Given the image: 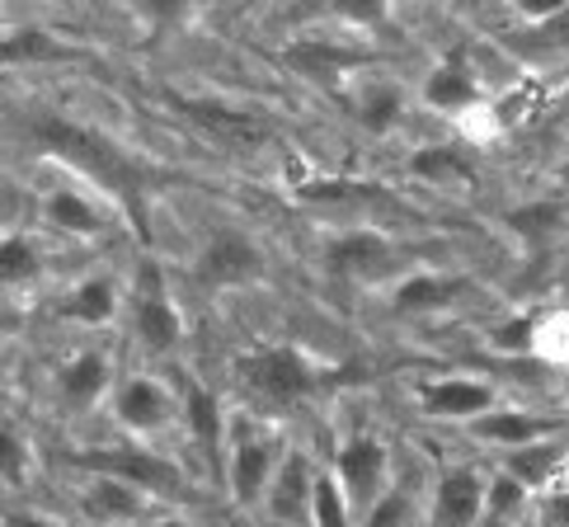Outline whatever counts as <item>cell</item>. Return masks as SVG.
I'll return each instance as SVG.
<instances>
[{"mask_svg":"<svg viewBox=\"0 0 569 527\" xmlns=\"http://www.w3.org/2000/svg\"><path fill=\"white\" fill-rule=\"evenodd\" d=\"M311 490H316V466L301 448H288L278 476L263 495V514L269 523H288V527H311Z\"/></svg>","mask_w":569,"mask_h":527,"instance_id":"cell-14","label":"cell"},{"mask_svg":"<svg viewBox=\"0 0 569 527\" xmlns=\"http://www.w3.org/2000/svg\"><path fill=\"white\" fill-rule=\"evenodd\" d=\"M179 415H184V424H189V438L198 443L202 453H217L221 448V438H227V415H221V400L202 387V381H193L189 372H179Z\"/></svg>","mask_w":569,"mask_h":527,"instance_id":"cell-20","label":"cell"},{"mask_svg":"<svg viewBox=\"0 0 569 527\" xmlns=\"http://www.w3.org/2000/svg\"><path fill=\"white\" fill-rule=\"evenodd\" d=\"M508 221V231H513L518 240H527V246H546V240L556 236V227L565 221V208L551 198H537V202H522V208L513 212H503Z\"/></svg>","mask_w":569,"mask_h":527,"instance_id":"cell-29","label":"cell"},{"mask_svg":"<svg viewBox=\"0 0 569 527\" xmlns=\"http://www.w3.org/2000/svg\"><path fill=\"white\" fill-rule=\"evenodd\" d=\"M466 434H471L476 443H485V448L518 453V448H532V443L569 434V424L560 415L522 410V405H499V410H490V415H480V419L466 424Z\"/></svg>","mask_w":569,"mask_h":527,"instance_id":"cell-10","label":"cell"},{"mask_svg":"<svg viewBox=\"0 0 569 527\" xmlns=\"http://www.w3.org/2000/svg\"><path fill=\"white\" fill-rule=\"evenodd\" d=\"M80 514H86L90 523L99 527H118V523H137V518H147L151 509V495H141L137 485L128 480H113V476H94L86 490H80Z\"/></svg>","mask_w":569,"mask_h":527,"instance_id":"cell-18","label":"cell"},{"mask_svg":"<svg viewBox=\"0 0 569 527\" xmlns=\"http://www.w3.org/2000/svg\"><path fill=\"white\" fill-rule=\"evenodd\" d=\"M132 335L137 344L147 354H174L179 349V339H184V320H179L174 311V301L166 292V278H160L151 264H147V274H141L137 282V301H132Z\"/></svg>","mask_w":569,"mask_h":527,"instance_id":"cell-11","label":"cell"},{"mask_svg":"<svg viewBox=\"0 0 569 527\" xmlns=\"http://www.w3.org/2000/svg\"><path fill=\"white\" fill-rule=\"evenodd\" d=\"M485 485H490V471H485V466H476V461H447L442 471L429 480L419 527H480Z\"/></svg>","mask_w":569,"mask_h":527,"instance_id":"cell-4","label":"cell"},{"mask_svg":"<svg viewBox=\"0 0 569 527\" xmlns=\"http://www.w3.org/2000/svg\"><path fill=\"white\" fill-rule=\"evenodd\" d=\"M282 457H288V448H282L278 434L240 429L231 438V448H227V485H231V499L240 504V509H254V504H263V495H269Z\"/></svg>","mask_w":569,"mask_h":527,"instance_id":"cell-8","label":"cell"},{"mask_svg":"<svg viewBox=\"0 0 569 527\" xmlns=\"http://www.w3.org/2000/svg\"><path fill=\"white\" fill-rule=\"evenodd\" d=\"M0 480L24 485L29 480V443L19 438L10 424H0Z\"/></svg>","mask_w":569,"mask_h":527,"instance_id":"cell-33","label":"cell"},{"mask_svg":"<svg viewBox=\"0 0 569 527\" xmlns=\"http://www.w3.org/2000/svg\"><path fill=\"white\" fill-rule=\"evenodd\" d=\"M311 527H358L353 504L343 499L335 471H316V490H311Z\"/></svg>","mask_w":569,"mask_h":527,"instance_id":"cell-30","label":"cell"},{"mask_svg":"<svg viewBox=\"0 0 569 527\" xmlns=\"http://www.w3.org/2000/svg\"><path fill=\"white\" fill-rule=\"evenodd\" d=\"M335 14H339V19H349V24H381V19H386V6H339Z\"/></svg>","mask_w":569,"mask_h":527,"instance_id":"cell-36","label":"cell"},{"mask_svg":"<svg viewBox=\"0 0 569 527\" xmlns=\"http://www.w3.org/2000/svg\"><path fill=\"white\" fill-rule=\"evenodd\" d=\"M259 527H288V523H269V518H263V523H259Z\"/></svg>","mask_w":569,"mask_h":527,"instance_id":"cell-40","label":"cell"},{"mask_svg":"<svg viewBox=\"0 0 569 527\" xmlns=\"http://www.w3.org/2000/svg\"><path fill=\"white\" fill-rule=\"evenodd\" d=\"M415 400L423 419H447V424H471L480 415L499 410V391L485 377H429L419 381Z\"/></svg>","mask_w":569,"mask_h":527,"instance_id":"cell-9","label":"cell"},{"mask_svg":"<svg viewBox=\"0 0 569 527\" xmlns=\"http://www.w3.org/2000/svg\"><path fill=\"white\" fill-rule=\"evenodd\" d=\"M353 368H335V362H316L307 349L297 344H269V349H254L236 362V377L250 396H259L263 405H278V410H292V405H307L320 391H330L335 381H343Z\"/></svg>","mask_w":569,"mask_h":527,"instance_id":"cell-2","label":"cell"},{"mask_svg":"<svg viewBox=\"0 0 569 527\" xmlns=\"http://www.w3.org/2000/svg\"><path fill=\"white\" fill-rule=\"evenodd\" d=\"M423 105L429 109H438V113H471V109H480V76H476V67H471V57H466L461 48H452L442 57V62L423 76Z\"/></svg>","mask_w":569,"mask_h":527,"instance_id":"cell-15","label":"cell"},{"mask_svg":"<svg viewBox=\"0 0 569 527\" xmlns=\"http://www.w3.org/2000/svg\"><path fill=\"white\" fill-rule=\"evenodd\" d=\"M405 175L419 179V185H466L476 179V166L457 141H429V147H415L410 160H405Z\"/></svg>","mask_w":569,"mask_h":527,"instance_id":"cell-21","label":"cell"},{"mask_svg":"<svg viewBox=\"0 0 569 527\" xmlns=\"http://www.w3.org/2000/svg\"><path fill=\"white\" fill-rule=\"evenodd\" d=\"M109 391H113V362H109V354L86 349V354H76L71 362L57 368V400H62L67 410H76V415L94 410V405L104 400Z\"/></svg>","mask_w":569,"mask_h":527,"instance_id":"cell-17","label":"cell"},{"mask_svg":"<svg viewBox=\"0 0 569 527\" xmlns=\"http://www.w3.org/2000/svg\"><path fill=\"white\" fill-rule=\"evenodd\" d=\"M14 330H19V316L10 307H0V339H10Z\"/></svg>","mask_w":569,"mask_h":527,"instance_id":"cell-38","label":"cell"},{"mask_svg":"<svg viewBox=\"0 0 569 527\" xmlns=\"http://www.w3.org/2000/svg\"><path fill=\"white\" fill-rule=\"evenodd\" d=\"M113 415L128 434L151 438L160 429H170V419L179 415V400L160 377H128L123 387L113 391Z\"/></svg>","mask_w":569,"mask_h":527,"instance_id":"cell-13","label":"cell"},{"mask_svg":"<svg viewBox=\"0 0 569 527\" xmlns=\"http://www.w3.org/2000/svg\"><path fill=\"white\" fill-rule=\"evenodd\" d=\"M532 490L522 480H513L503 466H490V485H485V514H480V527H508L518 523L527 509H532Z\"/></svg>","mask_w":569,"mask_h":527,"instance_id":"cell-25","label":"cell"},{"mask_svg":"<svg viewBox=\"0 0 569 527\" xmlns=\"http://www.w3.org/2000/svg\"><path fill=\"white\" fill-rule=\"evenodd\" d=\"M29 137L48 156L62 160V166H71L80 179H90V185L104 189L118 208L128 212L132 227L147 236V217H151V170H147V160H137L123 141H113L109 132L86 128V123L62 118V113H33Z\"/></svg>","mask_w":569,"mask_h":527,"instance_id":"cell-1","label":"cell"},{"mask_svg":"<svg viewBox=\"0 0 569 527\" xmlns=\"http://www.w3.org/2000/svg\"><path fill=\"white\" fill-rule=\"evenodd\" d=\"M405 255L391 236L381 231H343L325 246V269L339 282H353V288H381L405 269Z\"/></svg>","mask_w":569,"mask_h":527,"instance_id":"cell-3","label":"cell"},{"mask_svg":"<svg viewBox=\"0 0 569 527\" xmlns=\"http://www.w3.org/2000/svg\"><path fill=\"white\" fill-rule=\"evenodd\" d=\"M537 326H541V316L518 311V316L499 320V326L490 330V344L499 354H537Z\"/></svg>","mask_w":569,"mask_h":527,"instance_id":"cell-31","label":"cell"},{"mask_svg":"<svg viewBox=\"0 0 569 527\" xmlns=\"http://www.w3.org/2000/svg\"><path fill=\"white\" fill-rule=\"evenodd\" d=\"M537 354H546L551 362H565V368H569V311L541 316V326H537Z\"/></svg>","mask_w":569,"mask_h":527,"instance_id":"cell-34","label":"cell"},{"mask_svg":"<svg viewBox=\"0 0 569 527\" xmlns=\"http://www.w3.org/2000/svg\"><path fill=\"white\" fill-rule=\"evenodd\" d=\"M282 62H288L297 76H307L311 86H343V76H349L353 67L368 62V52L358 48H343V43H297L282 52Z\"/></svg>","mask_w":569,"mask_h":527,"instance_id":"cell-19","label":"cell"},{"mask_svg":"<svg viewBox=\"0 0 569 527\" xmlns=\"http://www.w3.org/2000/svg\"><path fill=\"white\" fill-rule=\"evenodd\" d=\"M292 193L301 202H349V198H372L377 185H358V179H297Z\"/></svg>","mask_w":569,"mask_h":527,"instance_id":"cell-32","label":"cell"},{"mask_svg":"<svg viewBox=\"0 0 569 527\" xmlns=\"http://www.w3.org/2000/svg\"><path fill=\"white\" fill-rule=\"evenodd\" d=\"M179 113H184L198 132H208L212 141L236 147V151H254L273 132L259 109H236V105H221V99H179Z\"/></svg>","mask_w":569,"mask_h":527,"instance_id":"cell-12","label":"cell"},{"mask_svg":"<svg viewBox=\"0 0 569 527\" xmlns=\"http://www.w3.org/2000/svg\"><path fill=\"white\" fill-rule=\"evenodd\" d=\"M353 113H358V128L362 132L386 137L405 118V90L396 86V80H368V86H358Z\"/></svg>","mask_w":569,"mask_h":527,"instance_id":"cell-24","label":"cell"},{"mask_svg":"<svg viewBox=\"0 0 569 527\" xmlns=\"http://www.w3.org/2000/svg\"><path fill=\"white\" fill-rule=\"evenodd\" d=\"M71 48L57 43L48 29H14V33H0V67H19V62H67Z\"/></svg>","mask_w":569,"mask_h":527,"instance_id":"cell-26","label":"cell"},{"mask_svg":"<svg viewBox=\"0 0 569 527\" xmlns=\"http://www.w3.org/2000/svg\"><path fill=\"white\" fill-rule=\"evenodd\" d=\"M537 527H569V471L546 495H537Z\"/></svg>","mask_w":569,"mask_h":527,"instance_id":"cell-35","label":"cell"},{"mask_svg":"<svg viewBox=\"0 0 569 527\" xmlns=\"http://www.w3.org/2000/svg\"><path fill=\"white\" fill-rule=\"evenodd\" d=\"M423 495H429V485H415V480H396L391 490L377 499V509L362 518L358 527H419V514H423Z\"/></svg>","mask_w":569,"mask_h":527,"instance_id":"cell-27","label":"cell"},{"mask_svg":"<svg viewBox=\"0 0 569 527\" xmlns=\"http://www.w3.org/2000/svg\"><path fill=\"white\" fill-rule=\"evenodd\" d=\"M147 527H202V523H193V518H151Z\"/></svg>","mask_w":569,"mask_h":527,"instance_id":"cell-39","label":"cell"},{"mask_svg":"<svg viewBox=\"0 0 569 527\" xmlns=\"http://www.w3.org/2000/svg\"><path fill=\"white\" fill-rule=\"evenodd\" d=\"M43 217L67 236H104L109 231V212L99 208V202H90L86 193H76V189H48Z\"/></svg>","mask_w":569,"mask_h":527,"instance_id":"cell-22","label":"cell"},{"mask_svg":"<svg viewBox=\"0 0 569 527\" xmlns=\"http://www.w3.org/2000/svg\"><path fill=\"white\" fill-rule=\"evenodd\" d=\"M76 466H86L94 476H113L137 485L141 495H184V471L170 457H156L151 448H90L71 453Z\"/></svg>","mask_w":569,"mask_h":527,"instance_id":"cell-7","label":"cell"},{"mask_svg":"<svg viewBox=\"0 0 569 527\" xmlns=\"http://www.w3.org/2000/svg\"><path fill=\"white\" fill-rule=\"evenodd\" d=\"M43 278V255L24 236H0V288H33Z\"/></svg>","mask_w":569,"mask_h":527,"instance_id":"cell-28","label":"cell"},{"mask_svg":"<svg viewBox=\"0 0 569 527\" xmlns=\"http://www.w3.org/2000/svg\"><path fill=\"white\" fill-rule=\"evenodd\" d=\"M0 527H62L57 518H48V514H33V509H19V514H10Z\"/></svg>","mask_w":569,"mask_h":527,"instance_id":"cell-37","label":"cell"},{"mask_svg":"<svg viewBox=\"0 0 569 527\" xmlns=\"http://www.w3.org/2000/svg\"><path fill=\"white\" fill-rule=\"evenodd\" d=\"M189 274L202 292H227V288H246V282L263 278V250L246 231L236 227H217L202 240L198 259L189 264Z\"/></svg>","mask_w":569,"mask_h":527,"instance_id":"cell-6","label":"cell"},{"mask_svg":"<svg viewBox=\"0 0 569 527\" xmlns=\"http://www.w3.org/2000/svg\"><path fill=\"white\" fill-rule=\"evenodd\" d=\"M466 292H471V282L457 274L415 269L391 288V311L396 316H438V311H452Z\"/></svg>","mask_w":569,"mask_h":527,"instance_id":"cell-16","label":"cell"},{"mask_svg":"<svg viewBox=\"0 0 569 527\" xmlns=\"http://www.w3.org/2000/svg\"><path fill=\"white\" fill-rule=\"evenodd\" d=\"M335 480L343 499L353 504L358 518H368L377 509V499L391 490V448L377 434H349L335 453Z\"/></svg>","mask_w":569,"mask_h":527,"instance_id":"cell-5","label":"cell"},{"mask_svg":"<svg viewBox=\"0 0 569 527\" xmlns=\"http://www.w3.org/2000/svg\"><path fill=\"white\" fill-rule=\"evenodd\" d=\"M62 316L76 320V326H90V330L109 326V320L118 316V282L104 278V274L80 278L76 288L67 292V301H62Z\"/></svg>","mask_w":569,"mask_h":527,"instance_id":"cell-23","label":"cell"}]
</instances>
